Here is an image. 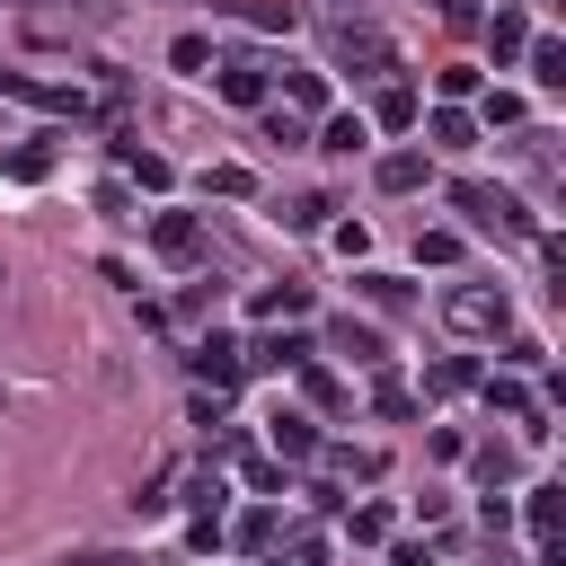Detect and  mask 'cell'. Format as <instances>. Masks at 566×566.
Listing matches in <instances>:
<instances>
[{
  "label": "cell",
  "instance_id": "1",
  "mask_svg": "<svg viewBox=\"0 0 566 566\" xmlns=\"http://www.w3.org/2000/svg\"><path fill=\"white\" fill-rule=\"evenodd\" d=\"M327 62L354 71V80H389V71H398V44H389L380 27H363V18H336V27H327Z\"/></svg>",
  "mask_w": 566,
  "mask_h": 566
},
{
  "label": "cell",
  "instance_id": "2",
  "mask_svg": "<svg viewBox=\"0 0 566 566\" xmlns=\"http://www.w3.org/2000/svg\"><path fill=\"white\" fill-rule=\"evenodd\" d=\"M504 318H513L504 283H451L442 292V327L451 336H504Z\"/></svg>",
  "mask_w": 566,
  "mask_h": 566
},
{
  "label": "cell",
  "instance_id": "3",
  "mask_svg": "<svg viewBox=\"0 0 566 566\" xmlns=\"http://www.w3.org/2000/svg\"><path fill=\"white\" fill-rule=\"evenodd\" d=\"M451 203L469 212V230H486V239H531V212H522V195H504V186H451Z\"/></svg>",
  "mask_w": 566,
  "mask_h": 566
},
{
  "label": "cell",
  "instance_id": "4",
  "mask_svg": "<svg viewBox=\"0 0 566 566\" xmlns=\"http://www.w3.org/2000/svg\"><path fill=\"white\" fill-rule=\"evenodd\" d=\"M150 248H159L168 265H195V256H203V221H195V212H159V221H150Z\"/></svg>",
  "mask_w": 566,
  "mask_h": 566
},
{
  "label": "cell",
  "instance_id": "5",
  "mask_svg": "<svg viewBox=\"0 0 566 566\" xmlns=\"http://www.w3.org/2000/svg\"><path fill=\"white\" fill-rule=\"evenodd\" d=\"M239 363H248V371H301V363H310V336H292V327H274V336H256V345H239Z\"/></svg>",
  "mask_w": 566,
  "mask_h": 566
},
{
  "label": "cell",
  "instance_id": "6",
  "mask_svg": "<svg viewBox=\"0 0 566 566\" xmlns=\"http://www.w3.org/2000/svg\"><path fill=\"white\" fill-rule=\"evenodd\" d=\"M265 88H274V71H265L256 53H230V62H221V97H230V106H265Z\"/></svg>",
  "mask_w": 566,
  "mask_h": 566
},
{
  "label": "cell",
  "instance_id": "7",
  "mask_svg": "<svg viewBox=\"0 0 566 566\" xmlns=\"http://www.w3.org/2000/svg\"><path fill=\"white\" fill-rule=\"evenodd\" d=\"M327 354H345V363H389V345H380V327H363L354 310H345V318H327Z\"/></svg>",
  "mask_w": 566,
  "mask_h": 566
},
{
  "label": "cell",
  "instance_id": "8",
  "mask_svg": "<svg viewBox=\"0 0 566 566\" xmlns=\"http://www.w3.org/2000/svg\"><path fill=\"white\" fill-rule=\"evenodd\" d=\"M354 283H363V301H371V310H389V318H398V310H416V283H407V274H380V265H363Z\"/></svg>",
  "mask_w": 566,
  "mask_h": 566
},
{
  "label": "cell",
  "instance_id": "9",
  "mask_svg": "<svg viewBox=\"0 0 566 566\" xmlns=\"http://www.w3.org/2000/svg\"><path fill=\"white\" fill-rule=\"evenodd\" d=\"M239 371H248V363H239V345H230V336H203V345H195V380H212V389H230Z\"/></svg>",
  "mask_w": 566,
  "mask_h": 566
},
{
  "label": "cell",
  "instance_id": "10",
  "mask_svg": "<svg viewBox=\"0 0 566 566\" xmlns=\"http://www.w3.org/2000/svg\"><path fill=\"white\" fill-rule=\"evenodd\" d=\"M380 469H389L380 451H354V442H327V478H336V486H371Z\"/></svg>",
  "mask_w": 566,
  "mask_h": 566
},
{
  "label": "cell",
  "instance_id": "11",
  "mask_svg": "<svg viewBox=\"0 0 566 566\" xmlns=\"http://www.w3.org/2000/svg\"><path fill=\"white\" fill-rule=\"evenodd\" d=\"M522 62H531V80H539V88H566V44H557V35H531V44H522Z\"/></svg>",
  "mask_w": 566,
  "mask_h": 566
},
{
  "label": "cell",
  "instance_id": "12",
  "mask_svg": "<svg viewBox=\"0 0 566 566\" xmlns=\"http://www.w3.org/2000/svg\"><path fill=\"white\" fill-rule=\"evenodd\" d=\"M124 177H133L142 195H168V177H177V168H168L159 150H142V142H124Z\"/></svg>",
  "mask_w": 566,
  "mask_h": 566
},
{
  "label": "cell",
  "instance_id": "13",
  "mask_svg": "<svg viewBox=\"0 0 566 566\" xmlns=\"http://www.w3.org/2000/svg\"><path fill=\"white\" fill-rule=\"evenodd\" d=\"M371 177H380V195H416V186H424V150H389Z\"/></svg>",
  "mask_w": 566,
  "mask_h": 566
},
{
  "label": "cell",
  "instance_id": "14",
  "mask_svg": "<svg viewBox=\"0 0 566 566\" xmlns=\"http://www.w3.org/2000/svg\"><path fill=\"white\" fill-rule=\"evenodd\" d=\"M478 380H486V371H478L469 354H442V363L424 371V389H433V398H460V389H478Z\"/></svg>",
  "mask_w": 566,
  "mask_h": 566
},
{
  "label": "cell",
  "instance_id": "15",
  "mask_svg": "<svg viewBox=\"0 0 566 566\" xmlns=\"http://www.w3.org/2000/svg\"><path fill=\"white\" fill-rule=\"evenodd\" d=\"M469 469H478V486H513V478H522V451H513V442H478Z\"/></svg>",
  "mask_w": 566,
  "mask_h": 566
},
{
  "label": "cell",
  "instance_id": "16",
  "mask_svg": "<svg viewBox=\"0 0 566 566\" xmlns=\"http://www.w3.org/2000/svg\"><path fill=\"white\" fill-rule=\"evenodd\" d=\"M486 44H495V62H522V44H531V18H522V9H495Z\"/></svg>",
  "mask_w": 566,
  "mask_h": 566
},
{
  "label": "cell",
  "instance_id": "17",
  "mask_svg": "<svg viewBox=\"0 0 566 566\" xmlns=\"http://www.w3.org/2000/svg\"><path fill=\"white\" fill-rule=\"evenodd\" d=\"M371 124H389V133H407V124H424V106H416V88H380V97H371Z\"/></svg>",
  "mask_w": 566,
  "mask_h": 566
},
{
  "label": "cell",
  "instance_id": "18",
  "mask_svg": "<svg viewBox=\"0 0 566 566\" xmlns=\"http://www.w3.org/2000/svg\"><path fill=\"white\" fill-rule=\"evenodd\" d=\"M0 168H9L18 186H35V177H53V142H18V150H0Z\"/></svg>",
  "mask_w": 566,
  "mask_h": 566
},
{
  "label": "cell",
  "instance_id": "19",
  "mask_svg": "<svg viewBox=\"0 0 566 566\" xmlns=\"http://www.w3.org/2000/svg\"><path fill=\"white\" fill-rule=\"evenodd\" d=\"M283 97H292V115H318V106H327V80H318V71H292V62H283Z\"/></svg>",
  "mask_w": 566,
  "mask_h": 566
},
{
  "label": "cell",
  "instance_id": "20",
  "mask_svg": "<svg viewBox=\"0 0 566 566\" xmlns=\"http://www.w3.org/2000/svg\"><path fill=\"white\" fill-rule=\"evenodd\" d=\"M433 142H442V150H469V142H478V115H460V106L442 97V106H433Z\"/></svg>",
  "mask_w": 566,
  "mask_h": 566
},
{
  "label": "cell",
  "instance_id": "21",
  "mask_svg": "<svg viewBox=\"0 0 566 566\" xmlns=\"http://www.w3.org/2000/svg\"><path fill=\"white\" fill-rule=\"evenodd\" d=\"M522 522H531L539 539H557V522H566V495H557V486H531V504H522Z\"/></svg>",
  "mask_w": 566,
  "mask_h": 566
},
{
  "label": "cell",
  "instance_id": "22",
  "mask_svg": "<svg viewBox=\"0 0 566 566\" xmlns=\"http://www.w3.org/2000/svg\"><path fill=\"white\" fill-rule=\"evenodd\" d=\"M363 142H371L363 115H327V124H318V150H363Z\"/></svg>",
  "mask_w": 566,
  "mask_h": 566
},
{
  "label": "cell",
  "instance_id": "23",
  "mask_svg": "<svg viewBox=\"0 0 566 566\" xmlns=\"http://www.w3.org/2000/svg\"><path fill=\"white\" fill-rule=\"evenodd\" d=\"M478 389H486V407H495V416H513V424L531 416V389H522L513 371H504V380H478Z\"/></svg>",
  "mask_w": 566,
  "mask_h": 566
},
{
  "label": "cell",
  "instance_id": "24",
  "mask_svg": "<svg viewBox=\"0 0 566 566\" xmlns=\"http://www.w3.org/2000/svg\"><path fill=\"white\" fill-rule=\"evenodd\" d=\"M274 451H283V460H310V451H318L310 416H274Z\"/></svg>",
  "mask_w": 566,
  "mask_h": 566
},
{
  "label": "cell",
  "instance_id": "25",
  "mask_svg": "<svg viewBox=\"0 0 566 566\" xmlns=\"http://www.w3.org/2000/svg\"><path fill=\"white\" fill-rule=\"evenodd\" d=\"M203 195H230V203H239V195H256V177H248L239 159H221V168H203Z\"/></svg>",
  "mask_w": 566,
  "mask_h": 566
},
{
  "label": "cell",
  "instance_id": "26",
  "mask_svg": "<svg viewBox=\"0 0 566 566\" xmlns=\"http://www.w3.org/2000/svg\"><path fill=\"white\" fill-rule=\"evenodd\" d=\"M327 212H336L327 195H292V203H283V230H327Z\"/></svg>",
  "mask_w": 566,
  "mask_h": 566
},
{
  "label": "cell",
  "instance_id": "27",
  "mask_svg": "<svg viewBox=\"0 0 566 566\" xmlns=\"http://www.w3.org/2000/svg\"><path fill=\"white\" fill-rule=\"evenodd\" d=\"M265 142H283V150H301V142H310V124H301L292 106H265Z\"/></svg>",
  "mask_w": 566,
  "mask_h": 566
},
{
  "label": "cell",
  "instance_id": "28",
  "mask_svg": "<svg viewBox=\"0 0 566 566\" xmlns=\"http://www.w3.org/2000/svg\"><path fill=\"white\" fill-rule=\"evenodd\" d=\"M345 531H354L363 548H380V539H389V513H380V504H354V513H345Z\"/></svg>",
  "mask_w": 566,
  "mask_h": 566
},
{
  "label": "cell",
  "instance_id": "29",
  "mask_svg": "<svg viewBox=\"0 0 566 566\" xmlns=\"http://www.w3.org/2000/svg\"><path fill=\"white\" fill-rule=\"evenodd\" d=\"M451 256H460L451 230H424V239H416V265H451Z\"/></svg>",
  "mask_w": 566,
  "mask_h": 566
},
{
  "label": "cell",
  "instance_id": "30",
  "mask_svg": "<svg viewBox=\"0 0 566 566\" xmlns=\"http://www.w3.org/2000/svg\"><path fill=\"white\" fill-rule=\"evenodd\" d=\"M301 301H310V292H301V283H274V292H256V310H265V318H292V310H301Z\"/></svg>",
  "mask_w": 566,
  "mask_h": 566
},
{
  "label": "cell",
  "instance_id": "31",
  "mask_svg": "<svg viewBox=\"0 0 566 566\" xmlns=\"http://www.w3.org/2000/svg\"><path fill=\"white\" fill-rule=\"evenodd\" d=\"M168 62H177V71H203V62H212V44H203V35H177V44H168Z\"/></svg>",
  "mask_w": 566,
  "mask_h": 566
},
{
  "label": "cell",
  "instance_id": "32",
  "mask_svg": "<svg viewBox=\"0 0 566 566\" xmlns=\"http://www.w3.org/2000/svg\"><path fill=\"white\" fill-rule=\"evenodd\" d=\"M97 212H106V221H142V212H133V186H97Z\"/></svg>",
  "mask_w": 566,
  "mask_h": 566
},
{
  "label": "cell",
  "instance_id": "33",
  "mask_svg": "<svg viewBox=\"0 0 566 566\" xmlns=\"http://www.w3.org/2000/svg\"><path fill=\"white\" fill-rule=\"evenodd\" d=\"M504 363H513V371H539V363H548V345H539V336H513V345H504Z\"/></svg>",
  "mask_w": 566,
  "mask_h": 566
},
{
  "label": "cell",
  "instance_id": "34",
  "mask_svg": "<svg viewBox=\"0 0 566 566\" xmlns=\"http://www.w3.org/2000/svg\"><path fill=\"white\" fill-rule=\"evenodd\" d=\"M265 539H274V513H265V504H256V513H239V548H265Z\"/></svg>",
  "mask_w": 566,
  "mask_h": 566
},
{
  "label": "cell",
  "instance_id": "35",
  "mask_svg": "<svg viewBox=\"0 0 566 566\" xmlns=\"http://www.w3.org/2000/svg\"><path fill=\"white\" fill-rule=\"evenodd\" d=\"M371 407H380V416H416V398H407L398 380H380V389H371Z\"/></svg>",
  "mask_w": 566,
  "mask_h": 566
},
{
  "label": "cell",
  "instance_id": "36",
  "mask_svg": "<svg viewBox=\"0 0 566 566\" xmlns=\"http://www.w3.org/2000/svg\"><path fill=\"white\" fill-rule=\"evenodd\" d=\"M292 566H327V539L318 531H292Z\"/></svg>",
  "mask_w": 566,
  "mask_h": 566
},
{
  "label": "cell",
  "instance_id": "37",
  "mask_svg": "<svg viewBox=\"0 0 566 566\" xmlns=\"http://www.w3.org/2000/svg\"><path fill=\"white\" fill-rule=\"evenodd\" d=\"M389 566H433V548H416V539H398V548H389Z\"/></svg>",
  "mask_w": 566,
  "mask_h": 566
},
{
  "label": "cell",
  "instance_id": "38",
  "mask_svg": "<svg viewBox=\"0 0 566 566\" xmlns=\"http://www.w3.org/2000/svg\"><path fill=\"white\" fill-rule=\"evenodd\" d=\"M62 566H133V557H115V548H80V557H62Z\"/></svg>",
  "mask_w": 566,
  "mask_h": 566
},
{
  "label": "cell",
  "instance_id": "39",
  "mask_svg": "<svg viewBox=\"0 0 566 566\" xmlns=\"http://www.w3.org/2000/svg\"><path fill=\"white\" fill-rule=\"evenodd\" d=\"M0 292H9V265H0Z\"/></svg>",
  "mask_w": 566,
  "mask_h": 566
},
{
  "label": "cell",
  "instance_id": "40",
  "mask_svg": "<svg viewBox=\"0 0 566 566\" xmlns=\"http://www.w3.org/2000/svg\"><path fill=\"white\" fill-rule=\"evenodd\" d=\"M522 9H539V0H522Z\"/></svg>",
  "mask_w": 566,
  "mask_h": 566
}]
</instances>
